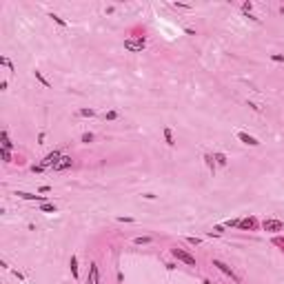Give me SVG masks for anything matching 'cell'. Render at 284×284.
I'll use <instances>...</instances> for the list:
<instances>
[{
	"label": "cell",
	"mask_w": 284,
	"mask_h": 284,
	"mask_svg": "<svg viewBox=\"0 0 284 284\" xmlns=\"http://www.w3.org/2000/svg\"><path fill=\"white\" fill-rule=\"evenodd\" d=\"M171 253H173V258H175V260L189 264V267H195V258H193L191 253H186V251H182V249H171Z\"/></svg>",
	"instance_id": "6da1fadb"
},
{
	"label": "cell",
	"mask_w": 284,
	"mask_h": 284,
	"mask_svg": "<svg viewBox=\"0 0 284 284\" xmlns=\"http://www.w3.org/2000/svg\"><path fill=\"white\" fill-rule=\"evenodd\" d=\"M262 226H264V231H269V233H280V231H284V222H280V220H264Z\"/></svg>",
	"instance_id": "7a4b0ae2"
},
{
	"label": "cell",
	"mask_w": 284,
	"mask_h": 284,
	"mask_svg": "<svg viewBox=\"0 0 284 284\" xmlns=\"http://www.w3.org/2000/svg\"><path fill=\"white\" fill-rule=\"evenodd\" d=\"M213 267H217V269H220V271L224 273V275H229V278H231L233 282H240V278H238V275L233 273V269H231V267H226L224 262H220V260H213Z\"/></svg>",
	"instance_id": "3957f363"
},
{
	"label": "cell",
	"mask_w": 284,
	"mask_h": 284,
	"mask_svg": "<svg viewBox=\"0 0 284 284\" xmlns=\"http://www.w3.org/2000/svg\"><path fill=\"white\" fill-rule=\"evenodd\" d=\"M238 140L244 142L247 147H260V140H258V138H253V136H249L247 131H238Z\"/></svg>",
	"instance_id": "277c9868"
},
{
	"label": "cell",
	"mask_w": 284,
	"mask_h": 284,
	"mask_svg": "<svg viewBox=\"0 0 284 284\" xmlns=\"http://www.w3.org/2000/svg\"><path fill=\"white\" fill-rule=\"evenodd\" d=\"M87 284H100V273H98V264L91 262L89 264V278H87Z\"/></svg>",
	"instance_id": "5b68a950"
},
{
	"label": "cell",
	"mask_w": 284,
	"mask_h": 284,
	"mask_svg": "<svg viewBox=\"0 0 284 284\" xmlns=\"http://www.w3.org/2000/svg\"><path fill=\"white\" fill-rule=\"evenodd\" d=\"M125 47L131 49V51H142L147 47V42H144V38H142V40H125Z\"/></svg>",
	"instance_id": "8992f818"
},
{
	"label": "cell",
	"mask_w": 284,
	"mask_h": 284,
	"mask_svg": "<svg viewBox=\"0 0 284 284\" xmlns=\"http://www.w3.org/2000/svg\"><path fill=\"white\" fill-rule=\"evenodd\" d=\"M16 195L22 198V200H36V202H44V200H47L44 195H36V193H27V191H18Z\"/></svg>",
	"instance_id": "52a82bcc"
},
{
	"label": "cell",
	"mask_w": 284,
	"mask_h": 284,
	"mask_svg": "<svg viewBox=\"0 0 284 284\" xmlns=\"http://www.w3.org/2000/svg\"><path fill=\"white\" fill-rule=\"evenodd\" d=\"M67 167H71V158H69V155H62V158L58 160V164L53 167V171H64Z\"/></svg>",
	"instance_id": "ba28073f"
},
{
	"label": "cell",
	"mask_w": 284,
	"mask_h": 284,
	"mask_svg": "<svg viewBox=\"0 0 284 284\" xmlns=\"http://www.w3.org/2000/svg\"><path fill=\"white\" fill-rule=\"evenodd\" d=\"M240 229H255V226H258V220H255V217H244V220H240Z\"/></svg>",
	"instance_id": "9c48e42d"
},
{
	"label": "cell",
	"mask_w": 284,
	"mask_h": 284,
	"mask_svg": "<svg viewBox=\"0 0 284 284\" xmlns=\"http://www.w3.org/2000/svg\"><path fill=\"white\" fill-rule=\"evenodd\" d=\"M204 162H206V167H209V171L215 173V169H217V164H215V155H213V153H204Z\"/></svg>",
	"instance_id": "30bf717a"
},
{
	"label": "cell",
	"mask_w": 284,
	"mask_h": 284,
	"mask_svg": "<svg viewBox=\"0 0 284 284\" xmlns=\"http://www.w3.org/2000/svg\"><path fill=\"white\" fill-rule=\"evenodd\" d=\"M164 140H167V144H169V147H175V140H173V131L169 129V127H164Z\"/></svg>",
	"instance_id": "8fae6325"
},
{
	"label": "cell",
	"mask_w": 284,
	"mask_h": 284,
	"mask_svg": "<svg viewBox=\"0 0 284 284\" xmlns=\"http://www.w3.org/2000/svg\"><path fill=\"white\" fill-rule=\"evenodd\" d=\"M33 75H36V80L40 82V84H44V87H51V82H49V80H47L44 75H42V71H38V69H36V71H33Z\"/></svg>",
	"instance_id": "7c38bea8"
},
{
	"label": "cell",
	"mask_w": 284,
	"mask_h": 284,
	"mask_svg": "<svg viewBox=\"0 0 284 284\" xmlns=\"http://www.w3.org/2000/svg\"><path fill=\"white\" fill-rule=\"evenodd\" d=\"M0 138H2V149H11V147H13V142L9 140V133H7V131H2V133H0Z\"/></svg>",
	"instance_id": "4fadbf2b"
},
{
	"label": "cell",
	"mask_w": 284,
	"mask_h": 284,
	"mask_svg": "<svg viewBox=\"0 0 284 284\" xmlns=\"http://www.w3.org/2000/svg\"><path fill=\"white\" fill-rule=\"evenodd\" d=\"M0 64H5V67H9V71L16 73V67H13V62L7 58V56H0Z\"/></svg>",
	"instance_id": "5bb4252c"
},
{
	"label": "cell",
	"mask_w": 284,
	"mask_h": 284,
	"mask_svg": "<svg viewBox=\"0 0 284 284\" xmlns=\"http://www.w3.org/2000/svg\"><path fill=\"white\" fill-rule=\"evenodd\" d=\"M213 155H215V164H217V167H226V162H229V160H226L224 153H213Z\"/></svg>",
	"instance_id": "9a60e30c"
},
{
	"label": "cell",
	"mask_w": 284,
	"mask_h": 284,
	"mask_svg": "<svg viewBox=\"0 0 284 284\" xmlns=\"http://www.w3.org/2000/svg\"><path fill=\"white\" fill-rule=\"evenodd\" d=\"M71 275L75 278V280H78V260H75V255H71Z\"/></svg>",
	"instance_id": "2e32d148"
},
{
	"label": "cell",
	"mask_w": 284,
	"mask_h": 284,
	"mask_svg": "<svg viewBox=\"0 0 284 284\" xmlns=\"http://www.w3.org/2000/svg\"><path fill=\"white\" fill-rule=\"evenodd\" d=\"M78 116H82V118H93V116H96V111H93V109H80Z\"/></svg>",
	"instance_id": "e0dca14e"
},
{
	"label": "cell",
	"mask_w": 284,
	"mask_h": 284,
	"mask_svg": "<svg viewBox=\"0 0 284 284\" xmlns=\"http://www.w3.org/2000/svg\"><path fill=\"white\" fill-rule=\"evenodd\" d=\"M93 138H96V136H93L91 131H87V133H82V138H80V140L84 142V144H89V142H93Z\"/></svg>",
	"instance_id": "ac0fdd59"
},
{
	"label": "cell",
	"mask_w": 284,
	"mask_h": 284,
	"mask_svg": "<svg viewBox=\"0 0 284 284\" xmlns=\"http://www.w3.org/2000/svg\"><path fill=\"white\" fill-rule=\"evenodd\" d=\"M118 116H120L118 111H107L105 113V120H118Z\"/></svg>",
	"instance_id": "d6986e66"
},
{
	"label": "cell",
	"mask_w": 284,
	"mask_h": 284,
	"mask_svg": "<svg viewBox=\"0 0 284 284\" xmlns=\"http://www.w3.org/2000/svg\"><path fill=\"white\" fill-rule=\"evenodd\" d=\"M40 211H47V213H56V204H42Z\"/></svg>",
	"instance_id": "ffe728a7"
},
{
	"label": "cell",
	"mask_w": 284,
	"mask_h": 284,
	"mask_svg": "<svg viewBox=\"0 0 284 284\" xmlns=\"http://www.w3.org/2000/svg\"><path fill=\"white\" fill-rule=\"evenodd\" d=\"M0 153H2V160H5L7 164L11 162V153H9V149H2V151H0Z\"/></svg>",
	"instance_id": "44dd1931"
},
{
	"label": "cell",
	"mask_w": 284,
	"mask_h": 284,
	"mask_svg": "<svg viewBox=\"0 0 284 284\" xmlns=\"http://www.w3.org/2000/svg\"><path fill=\"white\" fill-rule=\"evenodd\" d=\"M51 18H53V22H58L60 27H67V22H64V20H62L60 16H56V13H51Z\"/></svg>",
	"instance_id": "7402d4cb"
},
{
	"label": "cell",
	"mask_w": 284,
	"mask_h": 284,
	"mask_svg": "<svg viewBox=\"0 0 284 284\" xmlns=\"http://www.w3.org/2000/svg\"><path fill=\"white\" fill-rule=\"evenodd\" d=\"M186 242L191 244V247H198V244H202V240H200V238H186Z\"/></svg>",
	"instance_id": "603a6c76"
},
{
	"label": "cell",
	"mask_w": 284,
	"mask_h": 284,
	"mask_svg": "<svg viewBox=\"0 0 284 284\" xmlns=\"http://www.w3.org/2000/svg\"><path fill=\"white\" fill-rule=\"evenodd\" d=\"M271 60H273V62H284V56H280V53H273V56H271Z\"/></svg>",
	"instance_id": "cb8c5ba5"
},
{
	"label": "cell",
	"mask_w": 284,
	"mask_h": 284,
	"mask_svg": "<svg viewBox=\"0 0 284 284\" xmlns=\"http://www.w3.org/2000/svg\"><path fill=\"white\" fill-rule=\"evenodd\" d=\"M151 238H136V244H149Z\"/></svg>",
	"instance_id": "d4e9b609"
},
{
	"label": "cell",
	"mask_w": 284,
	"mask_h": 284,
	"mask_svg": "<svg viewBox=\"0 0 284 284\" xmlns=\"http://www.w3.org/2000/svg\"><path fill=\"white\" fill-rule=\"evenodd\" d=\"M11 273H13V275H16L18 280H20V282H25V275H22V273H20V271H18V269H13Z\"/></svg>",
	"instance_id": "484cf974"
},
{
	"label": "cell",
	"mask_w": 284,
	"mask_h": 284,
	"mask_svg": "<svg viewBox=\"0 0 284 284\" xmlns=\"http://www.w3.org/2000/svg\"><path fill=\"white\" fill-rule=\"evenodd\" d=\"M249 107H251L255 113H260V111H262V107H260V105H255V102H249Z\"/></svg>",
	"instance_id": "4316f807"
},
{
	"label": "cell",
	"mask_w": 284,
	"mask_h": 284,
	"mask_svg": "<svg viewBox=\"0 0 284 284\" xmlns=\"http://www.w3.org/2000/svg\"><path fill=\"white\" fill-rule=\"evenodd\" d=\"M242 9H244V11H247V13H249V11H251V9H253V2H244V5H242Z\"/></svg>",
	"instance_id": "83f0119b"
},
{
	"label": "cell",
	"mask_w": 284,
	"mask_h": 284,
	"mask_svg": "<svg viewBox=\"0 0 284 284\" xmlns=\"http://www.w3.org/2000/svg\"><path fill=\"white\" fill-rule=\"evenodd\" d=\"M142 198H144V200H155L158 195H153V193H144V195H142Z\"/></svg>",
	"instance_id": "f1b7e54d"
}]
</instances>
